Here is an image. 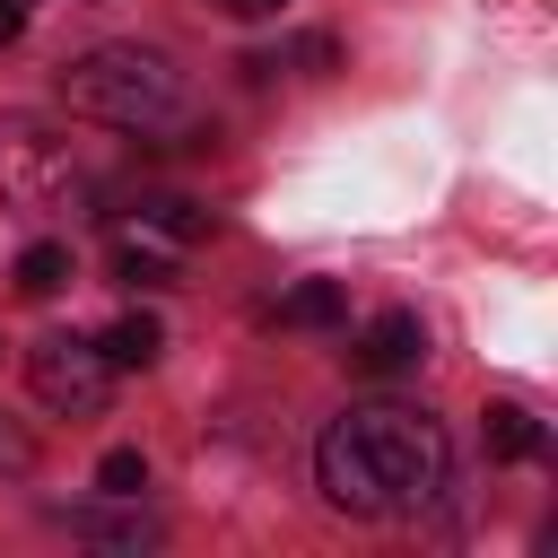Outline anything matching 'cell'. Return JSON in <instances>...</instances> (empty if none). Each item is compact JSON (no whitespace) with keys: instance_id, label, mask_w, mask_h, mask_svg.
I'll use <instances>...</instances> for the list:
<instances>
[{"instance_id":"7c38bea8","label":"cell","mask_w":558,"mask_h":558,"mask_svg":"<svg viewBox=\"0 0 558 558\" xmlns=\"http://www.w3.org/2000/svg\"><path fill=\"white\" fill-rule=\"evenodd\" d=\"M0 471H9V480H26V471H35V436H17L9 418H0Z\"/></svg>"},{"instance_id":"277c9868","label":"cell","mask_w":558,"mask_h":558,"mask_svg":"<svg viewBox=\"0 0 558 558\" xmlns=\"http://www.w3.org/2000/svg\"><path fill=\"white\" fill-rule=\"evenodd\" d=\"M418 357H427V323H418L410 305L375 314V323L349 340V366H357V375H401V366H418Z\"/></svg>"},{"instance_id":"4fadbf2b","label":"cell","mask_w":558,"mask_h":558,"mask_svg":"<svg viewBox=\"0 0 558 558\" xmlns=\"http://www.w3.org/2000/svg\"><path fill=\"white\" fill-rule=\"evenodd\" d=\"M9 35H26V0H0V44Z\"/></svg>"},{"instance_id":"5bb4252c","label":"cell","mask_w":558,"mask_h":558,"mask_svg":"<svg viewBox=\"0 0 558 558\" xmlns=\"http://www.w3.org/2000/svg\"><path fill=\"white\" fill-rule=\"evenodd\" d=\"M227 9H235V17H270L279 0H227Z\"/></svg>"},{"instance_id":"5b68a950","label":"cell","mask_w":558,"mask_h":558,"mask_svg":"<svg viewBox=\"0 0 558 558\" xmlns=\"http://www.w3.org/2000/svg\"><path fill=\"white\" fill-rule=\"evenodd\" d=\"M480 436H488V453L497 462H541V418L523 410V401H488V418H480Z\"/></svg>"},{"instance_id":"7a4b0ae2","label":"cell","mask_w":558,"mask_h":558,"mask_svg":"<svg viewBox=\"0 0 558 558\" xmlns=\"http://www.w3.org/2000/svg\"><path fill=\"white\" fill-rule=\"evenodd\" d=\"M61 105L87 122H113V131H157L183 113V78L140 44H96L61 70Z\"/></svg>"},{"instance_id":"9c48e42d","label":"cell","mask_w":558,"mask_h":558,"mask_svg":"<svg viewBox=\"0 0 558 558\" xmlns=\"http://www.w3.org/2000/svg\"><path fill=\"white\" fill-rule=\"evenodd\" d=\"M140 218H148L157 235H174V244H192V235H209V209H192V201H174V192H157V201H140Z\"/></svg>"},{"instance_id":"30bf717a","label":"cell","mask_w":558,"mask_h":558,"mask_svg":"<svg viewBox=\"0 0 558 558\" xmlns=\"http://www.w3.org/2000/svg\"><path fill=\"white\" fill-rule=\"evenodd\" d=\"M113 279H131V288H166V279H174V253H157V244H113Z\"/></svg>"},{"instance_id":"52a82bcc","label":"cell","mask_w":558,"mask_h":558,"mask_svg":"<svg viewBox=\"0 0 558 558\" xmlns=\"http://www.w3.org/2000/svg\"><path fill=\"white\" fill-rule=\"evenodd\" d=\"M96 349H105V366H113V375H140V366H157L166 331H157V314H122V323H113Z\"/></svg>"},{"instance_id":"8992f818","label":"cell","mask_w":558,"mask_h":558,"mask_svg":"<svg viewBox=\"0 0 558 558\" xmlns=\"http://www.w3.org/2000/svg\"><path fill=\"white\" fill-rule=\"evenodd\" d=\"M340 314H349V288H340V279H296V288L279 296V323H288V331H331Z\"/></svg>"},{"instance_id":"ba28073f","label":"cell","mask_w":558,"mask_h":558,"mask_svg":"<svg viewBox=\"0 0 558 558\" xmlns=\"http://www.w3.org/2000/svg\"><path fill=\"white\" fill-rule=\"evenodd\" d=\"M17 288L26 296H61L70 288V244H26L17 253Z\"/></svg>"},{"instance_id":"3957f363","label":"cell","mask_w":558,"mask_h":558,"mask_svg":"<svg viewBox=\"0 0 558 558\" xmlns=\"http://www.w3.org/2000/svg\"><path fill=\"white\" fill-rule=\"evenodd\" d=\"M26 384H35V401H44V410H61V418H96V410H105V392H113V366H105V349H96V340L52 331V340H35V349H26Z\"/></svg>"},{"instance_id":"8fae6325","label":"cell","mask_w":558,"mask_h":558,"mask_svg":"<svg viewBox=\"0 0 558 558\" xmlns=\"http://www.w3.org/2000/svg\"><path fill=\"white\" fill-rule=\"evenodd\" d=\"M96 488H105V497H113V506H131V497H140V488H148V462H140V453H131V445H113V453H105V462H96Z\"/></svg>"},{"instance_id":"6da1fadb","label":"cell","mask_w":558,"mask_h":558,"mask_svg":"<svg viewBox=\"0 0 558 558\" xmlns=\"http://www.w3.org/2000/svg\"><path fill=\"white\" fill-rule=\"evenodd\" d=\"M314 480H323V497H331L340 514H375V523H384V514H418V506L445 497L453 445H445V427H436L427 410H410V401H357V410H340V418L323 427Z\"/></svg>"}]
</instances>
